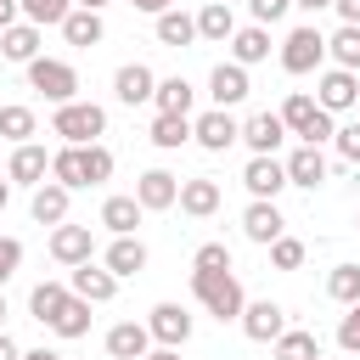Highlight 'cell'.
<instances>
[{
	"instance_id": "cell-14",
	"label": "cell",
	"mask_w": 360,
	"mask_h": 360,
	"mask_svg": "<svg viewBox=\"0 0 360 360\" xmlns=\"http://www.w3.org/2000/svg\"><path fill=\"white\" fill-rule=\"evenodd\" d=\"M90 253H96L90 225H68V219H62V225L51 231V259H56V264H84Z\"/></svg>"
},
{
	"instance_id": "cell-24",
	"label": "cell",
	"mask_w": 360,
	"mask_h": 360,
	"mask_svg": "<svg viewBox=\"0 0 360 360\" xmlns=\"http://www.w3.org/2000/svg\"><path fill=\"white\" fill-rule=\"evenodd\" d=\"M68 197H73L68 186H56V180H39V186H34V202H28V214H34L39 225H62V219H68Z\"/></svg>"
},
{
	"instance_id": "cell-33",
	"label": "cell",
	"mask_w": 360,
	"mask_h": 360,
	"mask_svg": "<svg viewBox=\"0 0 360 360\" xmlns=\"http://www.w3.org/2000/svg\"><path fill=\"white\" fill-rule=\"evenodd\" d=\"M191 96H197V90H191V84L174 73V79H158V90H152V107H158V112H186V118H191Z\"/></svg>"
},
{
	"instance_id": "cell-27",
	"label": "cell",
	"mask_w": 360,
	"mask_h": 360,
	"mask_svg": "<svg viewBox=\"0 0 360 360\" xmlns=\"http://www.w3.org/2000/svg\"><path fill=\"white\" fill-rule=\"evenodd\" d=\"M264 56H270V28H264V22H248V28L231 34V62L253 68V62H264Z\"/></svg>"
},
{
	"instance_id": "cell-54",
	"label": "cell",
	"mask_w": 360,
	"mask_h": 360,
	"mask_svg": "<svg viewBox=\"0 0 360 360\" xmlns=\"http://www.w3.org/2000/svg\"><path fill=\"white\" fill-rule=\"evenodd\" d=\"M6 202H11V180H0V208H6Z\"/></svg>"
},
{
	"instance_id": "cell-11",
	"label": "cell",
	"mask_w": 360,
	"mask_h": 360,
	"mask_svg": "<svg viewBox=\"0 0 360 360\" xmlns=\"http://www.w3.org/2000/svg\"><path fill=\"white\" fill-rule=\"evenodd\" d=\"M146 332H152L158 343L180 349V343L191 338V309H186V304H152V315H146Z\"/></svg>"
},
{
	"instance_id": "cell-7",
	"label": "cell",
	"mask_w": 360,
	"mask_h": 360,
	"mask_svg": "<svg viewBox=\"0 0 360 360\" xmlns=\"http://www.w3.org/2000/svg\"><path fill=\"white\" fill-rule=\"evenodd\" d=\"M242 332H248V343H276L281 332H287V309L281 304H270V298H253V304H242Z\"/></svg>"
},
{
	"instance_id": "cell-15",
	"label": "cell",
	"mask_w": 360,
	"mask_h": 360,
	"mask_svg": "<svg viewBox=\"0 0 360 360\" xmlns=\"http://www.w3.org/2000/svg\"><path fill=\"white\" fill-rule=\"evenodd\" d=\"M248 68L242 62H219L214 73H208V96H214V107H236V101H248Z\"/></svg>"
},
{
	"instance_id": "cell-48",
	"label": "cell",
	"mask_w": 360,
	"mask_h": 360,
	"mask_svg": "<svg viewBox=\"0 0 360 360\" xmlns=\"http://www.w3.org/2000/svg\"><path fill=\"white\" fill-rule=\"evenodd\" d=\"M129 6H135V11H146V17H158V11H169L174 0H129Z\"/></svg>"
},
{
	"instance_id": "cell-35",
	"label": "cell",
	"mask_w": 360,
	"mask_h": 360,
	"mask_svg": "<svg viewBox=\"0 0 360 360\" xmlns=\"http://www.w3.org/2000/svg\"><path fill=\"white\" fill-rule=\"evenodd\" d=\"M34 129H39L34 107H22V101H6V107H0V135H6L11 146H22V141H28Z\"/></svg>"
},
{
	"instance_id": "cell-44",
	"label": "cell",
	"mask_w": 360,
	"mask_h": 360,
	"mask_svg": "<svg viewBox=\"0 0 360 360\" xmlns=\"http://www.w3.org/2000/svg\"><path fill=\"white\" fill-rule=\"evenodd\" d=\"M248 11H253V22L270 28V22H281V17L292 11V0H248Z\"/></svg>"
},
{
	"instance_id": "cell-26",
	"label": "cell",
	"mask_w": 360,
	"mask_h": 360,
	"mask_svg": "<svg viewBox=\"0 0 360 360\" xmlns=\"http://www.w3.org/2000/svg\"><path fill=\"white\" fill-rule=\"evenodd\" d=\"M0 56L17 62V68H28V62L39 56V28H34V22H11V28L0 34Z\"/></svg>"
},
{
	"instance_id": "cell-9",
	"label": "cell",
	"mask_w": 360,
	"mask_h": 360,
	"mask_svg": "<svg viewBox=\"0 0 360 360\" xmlns=\"http://www.w3.org/2000/svg\"><path fill=\"white\" fill-rule=\"evenodd\" d=\"M315 101H321L326 112H349V107L360 101V73H349V68H326L321 84H315Z\"/></svg>"
},
{
	"instance_id": "cell-22",
	"label": "cell",
	"mask_w": 360,
	"mask_h": 360,
	"mask_svg": "<svg viewBox=\"0 0 360 360\" xmlns=\"http://www.w3.org/2000/svg\"><path fill=\"white\" fill-rule=\"evenodd\" d=\"M236 141H248L253 152H276V146L287 141V124H281V112H253V118L242 124Z\"/></svg>"
},
{
	"instance_id": "cell-53",
	"label": "cell",
	"mask_w": 360,
	"mask_h": 360,
	"mask_svg": "<svg viewBox=\"0 0 360 360\" xmlns=\"http://www.w3.org/2000/svg\"><path fill=\"white\" fill-rule=\"evenodd\" d=\"M292 6H298V11H309V17H315V11H326V6H332V0H292Z\"/></svg>"
},
{
	"instance_id": "cell-36",
	"label": "cell",
	"mask_w": 360,
	"mask_h": 360,
	"mask_svg": "<svg viewBox=\"0 0 360 360\" xmlns=\"http://www.w3.org/2000/svg\"><path fill=\"white\" fill-rule=\"evenodd\" d=\"M326 56L338 62V68H349V73H360V22H343L332 39H326Z\"/></svg>"
},
{
	"instance_id": "cell-39",
	"label": "cell",
	"mask_w": 360,
	"mask_h": 360,
	"mask_svg": "<svg viewBox=\"0 0 360 360\" xmlns=\"http://www.w3.org/2000/svg\"><path fill=\"white\" fill-rule=\"evenodd\" d=\"M17 11H22L34 28H51V22L62 28V17L73 11V0H17Z\"/></svg>"
},
{
	"instance_id": "cell-18",
	"label": "cell",
	"mask_w": 360,
	"mask_h": 360,
	"mask_svg": "<svg viewBox=\"0 0 360 360\" xmlns=\"http://www.w3.org/2000/svg\"><path fill=\"white\" fill-rule=\"evenodd\" d=\"M180 214H191V219H208V214H219V180H208V174H197V180H180Z\"/></svg>"
},
{
	"instance_id": "cell-20",
	"label": "cell",
	"mask_w": 360,
	"mask_h": 360,
	"mask_svg": "<svg viewBox=\"0 0 360 360\" xmlns=\"http://www.w3.org/2000/svg\"><path fill=\"white\" fill-rule=\"evenodd\" d=\"M101 264H107L118 281H124V276H141V270H146V242H141V236H112V248L101 253Z\"/></svg>"
},
{
	"instance_id": "cell-41",
	"label": "cell",
	"mask_w": 360,
	"mask_h": 360,
	"mask_svg": "<svg viewBox=\"0 0 360 360\" xmlns=\"http://www.w3.org/2000/svg\"><path fill=\"white\" fill-rule=\"evenodd\" d=\"M270 264H276V270H298V264H304V242L281 231V236L270 242Z\"/></svg>"
},
{
	"instance_id": "cell-38",
	"label": "cell",
	"mask_w": 360,
	"mask_h": 360,
	"mask_svg": "<svg viewBox=\"0 0 360 360\" xmlns=\"http://www.w3.org/2000/svg\"><path fill=\"white\" fill-rule=\"evenodd\" d=\"M326 298H332V304H354V298H360V264H332Z\"/></svg>"
},
{
	"instance_id": "cell-50",
	"label": "cell",
	"mask_w": 360,
	"mask_h": 360,
	"mask_svg": "<svg viewBox=\"0 0 360 360\" xmlns=\"http://www.w3.org/2000/svg\"><path fill=\"white\" fill-rule=\"evenodd\" d=\"M141 360H180V349H169V343H158V349H146Z\"/></svg>"
},
{
	"instance_id": "cell-4",
	"label": "cell",
	"mask_w": 360,
	"mask_h": 360,
	"mask_svg": "<svg viewBox=\"0 0 360 360\" xmlns=\"http://www.w3.org/2000/svg\"><path fill=\"white\" fill-rule=\"evenodd\" d=\"M28 90H39L51 107H62V101L79 96V73H73V62H62V56H34V62H28Z\"/></svg>"
},
{
	"instance_id": "cell-16",
	"label": "cell",
	"mask_w": 360,
	"mask_h": 360,
	"mask_svg": "<svg viewBox=\"0 0 360 360\" xmlns=\"http://www.w3.org/2000/svg\"><path fill=\"white\" fill-rule=\"evenodd\" d=\"M79 298H90V304H112V292H118V276L107 270V264H73V281H68Z\"/></svg>"
},
{
	"instance_id": "cell-42",
	"label": "cell",
	"mask_w": 360,
	"mask_h": 360,
	"mask_svg": "<svg viewBox=\"0 0 360 360\" xmlns=\"http://www.w3.org/2000/svg\"><path fill=\"white\" fill-rule=\"evenodd\" d=\"M338 349L360 354V298H354V304H343V321H338Z\"/></svg>"
},
{
	"instance_id": "cell-2",
	"label": "cell",
	"mask_w": 360,
	"mask_h": 360,
	"mask_svg": "<svg viewBox=\"0 0 360 360\" xmlns=\"http://www.w3.org/2000/svg\"><path fill=\"white\" fill-rule=\"evenodd\" d=\"M281 124H287V135H298L304 146H321V141H332V112L315 101V96H304V90H292L287 101H281Z\"/></svg>"
},
{
	"instance_id": "cell-29",
	"label": "cell",
	"mask_w": 360,
	"mask_h": 360,
	"mask_svg": "<svg viewBox=\"0 0 360 360\" xmlns=\"http://www.w3.org/2000/svg\"><path fill=\"white\" fill-rule=\"evenodd\" d=\"M68 298H73V287H68V281H39V287L28 292V309H34V321H39V326H51V321L62 315V304H68Z\"/></svg>"
},
{
	"instance_id": "cell-34",
	"label": "cell",
	"mask_w": 360,
	"mask_h": 360,
	"mask_svg": "<svg viewBox=\"0 0 360 360\" xmlns=\"http://www.w3.org/2000/svg\"><path fill=\"white\" fill-rule=\"evenodd\" d=\"M90 309H96V304L73 292V298L62 304V315L51 321V332H56V338H84V332H90Z\"/></svg>"
},
{
	"instance_id": "cell-49",
	"label": "cell",
	"mask_w": 360,
	"mask_h": 360,
	"mask_svg": "<svg viewBox=\"0 0 360 360\" xmlns=\"http://www.w3.org/2000/svg\"><path fill=\"white\" fill-rule=\"evenodd\" d=\"M11 22H17V0H0V34H6Z\"/></svg>"
},
{
	"instance_id": "cell-25",
	"label": "cell",
	"mask_w": 360,
	"mask_h": 360,
	"mask_svg": "<svg viewBox=\"0 0 360 360\" xmlns=\"http://www.w3.org/2000/svg\"><path fill=\"white\" fill-rule=\"evenodd\" d=\"M236 34V17H231V0H208L202 11H197V39H208V45H225Z\"/></svg>"
},
{
	"instance_id": "cell-21",
	"label": "cell",
	"mask_w": 360,
	"mask_h": 360,
	"mask_svg": "<svg viewBox=\"0 0 360 360\" xmlns=\"http://www.w3.org/2000/svg\"><path fill=\"white\" fill-rule=\"evenodd\" d=\"M146 349H152L146 321H118V326L107 332V354H112V360H141Z\"/></svg>"
},
{
	"instance_id": "cell-32",
	"label": "cell",
	"mask_w": 360,
	"mask_h": 360,
	"mask_svg": "<svg viewBox=\"0 0 360 360\" xmlns=\"http://www.w3.org/2000/svg\"><path fill=\"white\" fill-rule=\"evenodd\" d=\"M197 39V17H186V11H158V45H169V51H180V45H191Z\"/></svg>"
},
{
	"instance_id": "cell-12",
	"label": "cell",
	"mask_w": 360,
	"mask_h": 360,
	"mask_svg": "<svg viewBox=\"0 0 360 360\" xmlns=\"http://www.w3.org/2000/svg\"><path fill=\"white\" fill-rule=\"evenodd\" d=\"M152 90H158V73H152L146 62H124V68L112 73V96H118L124 107H141V101H152Z\"/></svg>"
},
{
	"instance_id": "cell-46",
	"label": "cell",
	"mask_w": 360,
	"mask_h": 360,
	"mask_svg": "<svg viewBox=\"0 0 360 360\" xmlns=\"http://www.w3.org/2000/svg\"><path fill=\"white\" fill-rule=\"evenodd\" d=\"M332 141H338V152H343L349 163H360V124H343V129H332Z\"/></svg>"
},
{
	"instance_id": "cell-8",
	"label": "cell",
	"mask_w": 360,
	"mask_h": 360,
	"mask_svg": "<svg viewBox=\"0 0 360 360\" xmlns=\"http://www.w3.org/2000/svg\"><path fill=\"white\" fill-rule=\"evenodd\" d=\"M236 135H242V124L231 118V107H208V112L191 124V141H197L202 152H225V146H236Z\"/></svg>"
},
{
	"instance_id": "cell-10",
	"label": "cell",
	"mask_w": 360,
	"mask_h": 360,
	"mask_svg": "<svg viewBox=\"0 0 360 360\" xmlns=\"http://www.w3.org/2000/svg\"><path fill=\"white\" fill-rule=\"evenodd\" d=\"M281 231H287L281 208H276L270 197H253V202H248V214H242V236H248V242H259V248H270Z\"/></svg>"
},
{
	"instance_id": "cell-40",
	"label": "cell",
	"mask_w": 360,
	"mask_h": 360,
	"mask_svg": "<svg viewBox=\"0 0 360 360\" xmlns=\"http://www.w3.org/2000/svg\"><path fill=\"white\" fill-rule=\"evenodd\" d=\"M79 152H84V186H101V180H112V152H107L101 141L79 146Z\"/></svg>"
},
{
	"instance_id": "cell-30",
	"label": "cell",
	"mask_w": 360,
	"mask_h": 360,
	"mask_svg": "<svg viewBox=\"0 0 360 360\" xmlns=\"http://www.w3.org/2000/svg\"><path fill=\"white\" fill-rule=\"evenodd\" d=\"M270 354H276V360H321V338H315L309 326H287V332L270 343Z\"/></svg>"
},
{
	"instance_id": "cell-5",
	"label": "cell",
	"mask_w": 360,
	"mask_h": 360,
	"mask_svg": "<svg viewBox=\"0 0 360 360\" xmlns=\"http://www.w3.org/2000/svg\"><path fill=\"white\" fill-rule=\"evenodd\" d=\"M326 62V34L315 28V22H304V28H292L287 39H281V68L287 73H315Z\"/></svg>"
},
{
	"instance_id": "cell-3",
	"label": "cell",
	"mask_w": 360,
	"mask_h": 360,
	"mask_svg": "<svg viewBox=\"0 0 360 360\" xmlns=\"http://www.w3.org/2000/svg\"><path fill=\"white\" fill-rule=\"evenodd\" d=\"M51 135H62L68 146H90L96 135H107V112L96 107V101H62L56 112H51Z\"/></svg>"
},
{
	"instance_id": "cell-56",
	"label": "cell",
	"mask_w": 360,
	"mask_h": 360,
	"mask_svg": "<svg viewBox=\"0 0 360 360\" xmlns=\"http://www.w3.org/2000/svg\"><path fill=\"white\" fill-rule=\"evenodd\" d=\"M0 326H6V292H0Z\"/></svg>"
},
{
	"instance_id": "cell-1",
	"label": "cell",
	"mask_w": 360,
	"mask_h": 360,
	"mask_svg": "<svg viewBox=\"0 0 360 360\" xmlns=\"http://www.w3.org/2000/svg\"><path fill=\"white\" fill-rule=\"evenodd\" d=\"M191 292H197V304L214 315V321H236L242 315V281L231 276V270H191Z\"/></svg>"
},
{
	"instance_id": "cell-6",
	"label": "cell",
	"mask_w": 360,
	"mask_h": 360,
	"mask_svg": "<svg viewBox=\"0 0 360 360\" xmlns=\"http://www.w3.org/2000/svg\"><path fill=\"white\" fill-rule=\"evenodd\" d=\"M242 186H248L253 197H270V202H276V197L287 191V163H281L276 152H253L248 169H242Z\"/></svg>"
},
{
	"instance_id": "cell-19",
	"label": "cell",
	"mask_w": 360,
	"mask_h": 360,
	"mask_svg": "<svg viewBox=\"0 0 360 360\" xmlns=\"http://www.w3.org/2000/svg\"><path fill=\"white\" fill-rule=\"evenodd\" d=\"M101 34H107V22H101V11H90V6H73V11L62 17V39L79 45V51L101 45Z\"/></svg>"
},
{
	"instance_id": "cell-47",
	"label": "cell",
	"mask_w": 360,
	"mask_h": 360,
	"mask_svg": "<svg viewBox=\"0 0 360 360\" xmlns=\"http://www.w3.org/2000/svg\"><path fill=\"white\" fill-rule=\"evenodd\" d=\"M332 11H338L343 22H360V0H332Z\"/></svg>"
},
{
	"instance_id": "cell-31",
	"label": "cell",
	"mask_w": 360,
	"mask_h": 360,
	"mask_svg": "<svg viewBox=\"0 0 360 360\" xmlns=\"http://www.w3.org/2000/svg\"><path fill=\"white\" fill-rule=\"evenodd\" d=\"M141 214H146V208H141L135 197H107V202H101V225H107L112 236H135Z\"/></svg>"
},
{
	"instance_id": "cell-28",
	"label": "cell",
	"mask_w": 360,
	"mask_h": 360,
	"mask_svg": "<svg viewBox=\"0 0 360 360\" xmlns=\"http://www.w3.org/2000/svg\"><path fill=\"white\" fill-rule=\"evenodd\" d=\"M146 135H152V146H158V152H180V146L191 141V118H186V112H158Z\"/></svg>"
},
{
	"instance_id": "cell-37",
	"label": "cell",
	"mask_w": 360,
	"mask_h": 360,
	"mask_svg": "<svg viewBox=\"0 0 360 360\" xmlns=\"http://www.w3.org/2000/svg\"><path fill=\"white\" fill-rule=\"evenodd\" d=\"M51 180H56V186H68V191H79V186H84V152H79V146L51 152Z\"/></svg>"
},
{
	"instance_id": "cell-17",
	"label": "cell",
	"mask_w": 360,
	"mask_h": 360,
	"mask_svg": "<svg viewBox=\"0 0 360 360\" xmlns=\"http://www.w3.org/2000/svg\"><path fill=\"white\" fill-rule=\"evenodd\" d=\"M51 174V158H45V146H34V141H22L17 152H11V163H6V180L11 186H39Z\"/></svg>"
},
{
	"instance_id": "cell-45",
	"label": "cell",
	"mask_w": 360,
	"mask_h": 360,
	"mask_svg": "<svg viewBox=\"0 0 360 360\" xmlns=\"http://www.w3.org/2000/svg\"><path fill=\"white\" fill-rule=\"evenodd\" d=\"M17 264H22V242L17 236H0V287L17 276Z\"/></svg>"
},
{
	"instance_id": "cell-59",
	"label": "cell",
	"mask_w": 360,
	"mask_h": 360,
	"mask_svg": "<svg viewBox=\"0 0 360 360\" xmlns=\"http://www.w3.org/2000/svg\"><path fill=\"white\" fill-rule=\"evenodd\" d=\"M354 107H360V101H354Z\"/></svg>"
},
{
	"instance_id": "cell-43",
	"label": "cell",
	"mask_w": 360,
	"mask_h": 360,
	"mask_svg": "<svg viewBox=\"0 0 360 360\" xmlns=\"http://www.w3.org/2000/svg\"><path fill=\"white\" fill-rule=\"evenodd\" d=\"M191 270H231V248L225 242H202L191 253Z\"/></svg>"
},
{
	"instance_id": "cell-23",
	"label": "cell",
	"mask_w": 360,
	"mask_h": 360,
	"mask_svg": "<svg viewBox=\"0 0 360 360\" xmlns=\"http://www.w3.org/2000/svg\"><path fill=\"white\" fill-rule=\"evenodd\" d=\"M287 186H304V191L326 186V158H321V146H298V152L287 158Z\"/></svg>"
},
{
	"instance_id": "cell-52",
	"label": "cell",
	"mask_w": 360,
	"mask_h": 360,
	"mask_svg": "<svg viewBox=\"0 0 360 360\" xmlns=\"http://www.w3.org/2000/svg\"><path fill=\"white\" fill-rule=\"evenodd\" d=\"M22 360H62L56 349H22Z\"/></svg>"
},
{
	"instance_id": "cell-51",
	"label": "cell",
	"mask_w": 360,
	"mask_h": 360,
	"mask_svg": "<svg viewBox=\"0 0 360 360\" xmlns=\"http://www.w3.org/2000/svg\"><path fill=\"white\" fill-rule=\"evenodd\" d=\"M0 360H22V349H17L11 338H6V326H0Z\"/></svg>"
},
{
	"instance_id": "cell-13",
	"label": "cell",
	"mask_w": 360,
	"mask_h": 360,
	"mask_svg": "<svg viewBox=\"0 0 360 360\" xmlns=\"http://www.w3.org/2000/svg\"><path fill=\"white\" fill-rule=\"evenodd\" d=\"M174 197H180V180H174L169 169H146V174L135 180V202H141L146 214H163V208H174Z\"/></svg>"
},
{
	"instance_id": "cell-57",
	"label": "cell",
	"mask_w": 360,
	"mask_h": 360,
	"mask_svg": "<svg viewBox=\"0 0 360 360\" xmlns=\"http://www.w3.org/2000/svg\"><path fill=\"white\" fill-rule=\"evenodd\" d=\"M62 360H68V354H62Z\"/></svg>"
},
{
	"instance_id": "cell-58",
	"label": "cell",
	"mask_w": 360,
	"mask_h": 360,
	"mask_svg": "<svg viewBox=\"0 0 360 360\" xmlns=\"http://www.w3.org/2000/svg\"><path fill=\"white\" fill-rule=\"evenodd\" d=\"M354 225H360V219H354Z\"/></svg>"
},
{
	"instance_id": "cell-55",
	"label": "cell",
	"mask_w": 360,
	"mask_h": 360,
	"mask_svg": "<svg viewBox=\"0 0 360 360\" xmlns=\"http://www.w3.org/2000/svg\"><path fill=\"white\" fill-rule=\"evenodd\" d=\"M79 6H90V11H101V6H112V0H79Z\"/></svg>"
}]
</instances>
